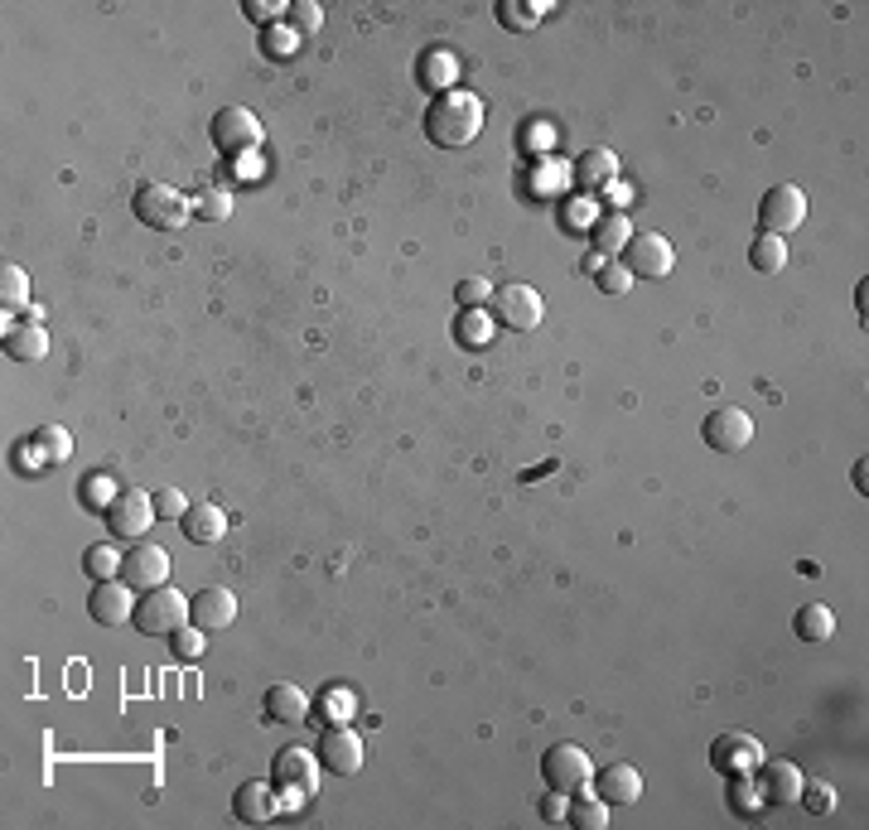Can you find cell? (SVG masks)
Here are the masks:
<instances>
[{"label":"cell","mask_w":869,"mask_h":830,"mask_svg":"<svg viewBox=\"0 0 869 830\" xmlns=\"http://www.w3.org/2000/svg\"><path fill=\"white\" fill-rule=\"evenodd\" d=\"M131 212H136V222H145V228L174 232V228H184V222H188L194 204H188L174 184H140L136 198H131Z\"/></svg>","instance_id":"4"},{"label":"cell","mask_w":869,"mask_h":830,"mask_svg":"<svg viewBox=\"0 0 869 830\" xmlns=\"http://www.w3.org/2000/svg\"><path fill=\"white\" fill-rule=\"evenodd\" d=\"M710 768L720 772V778H744V772H754L763 762V744L754 734H739V729H730V734H715L710 739Z\"/></svg>","instance_id":"11"},{"label":"cell","mask_w":869,"mask_h":830,"mask_svg":"<svg viewBox=\"0 0 869 830\" xmlns=\"http://www.w3.org/2000/svg\"><path fill=\"white\" fill-rule=\"evenodd\" d=\"M271 782L276 792H281V806H305L309 796L319 792V754H309V748H281V754L271 758Z\"/></svg>","instance_id":"2"},{"label":"cell","mask_w":869,"mask_h":830,"mask_svg":"<svg viewBox=\"0 0 869 830\" xmlns=\"http://www.w3.org/2000/svg\"><path fill=\"white\" fill-rule=\"evenodd\" d=\"M188 204H194V212H198L204 222H228V218H232V194H228V188H218V184L198 188Z\"/></svg>","instance_id":"31"},{"label":"cell","mask_w":869,"mask_h":830,"mask_svg":"<svg viewBox=\"0 0 869 830\" xmlns=\"http://www.w3.org/2000/svg\"><path fill=\"white\" fill-rule=\"evenodd\" d=\"M242 10H247V20H256V25H266V29L281 25V15H285V5H276V0H247Z\"/></svg>","instance_id":"42"},{"label":"cell","mask_w":869,"mask_h":830,"mask_svg":"<svg viewBox=\"0 0 869 830\" xmlns=\"http://www.w3.org/2000/svg\"><path fill=\"white\" fill-rule=\"evenodd\" d=\"M595 285L604 290V295H628L633 276H628V266H623V261H595Z\"/></svg>","instance_id":"37"},{"label":"cell","mask_w":869,"mask_h":830,"mask_svg":"<svg viewBox=\"0 0 869 830\" xmlns=\"http://www.w3.org/2000/svg\"><path fill=\"white\" fill-rule=\"evenodd\" d=\"M801 222H807V194H801L797 184H773L759 198V228L768 237H787Z\"/></svg>","instance_id":"9"},{"label":"cell","mask_w":869,"mask_h":830,"mask_svg":"<svg viewBox=\"0 0 869 830\" xmlns=\"http://www.w3.org/2000/svg\"><path fill=\"white\" fill-rule=\"evenodd\" d=\"M609 811H614V806L604 802V796H589L585 788L579 792H571V806H565V826H575V830H604L609 826Z\"/></svg>","instance_id":"23"},{"label":"cell","mask_w":869,"mask_h":830,"mask_svg":"<svg viewBox=\"0 0 869 830\" xmlns=\"http://www.w3.org/2000/svg\"><path fill=\"white\" fill-rule=\"evenodd\" d=\"M565 806H571V796L546 788V802H541V821H565Z\"/></svg>","instance_id":"43"},{"label":"cell","mask_w":869,"mask_h":830,"mask_svg":"<svg viewBox=\"0 0 869 830\" xmlns=\"http://www.w3.org/2000/svg\"><path fill=\"white\" fill-rule=\"evenodd\" d=\"M724 782H730V788H724V802H730L734 816H754L763 806L759 788H754V772H744V778H724Z\"/></svg>","instance_id":"32"},{"label":"cell","mask_w":869,"mask_h":830,"mask_svg":"<svg viewBox=\"0 0 869 830\" xmlns=\"http://www.w3.org/2000/svg\"><path fill=\"white\" fill-rule=\"evenodd\" d=\"M276 811H281V792H276V782H242L237 796H232V816L247 821V826H266Z\"/></svg>","instance_id":"19"},{"label":"cell","mask_w":869,"mask_h":830,"mask_svg":"<svg viewBox=\"0 0 869 830\" xmlns=\"http://www.w3.org/2000/svg\"><path fill=\"white\" fill-rule=\"evenodd\" d=\"M614 179H619V155H614V150H589V155H579L575 184H585V188H609Z\"/></svg>","instance_id":"24"},{"label":"cell","mask_w":869,"mask_h":830,"mask_svg":"<svg viewBox=\"0 0 869 830\" xmlns=\"http://www.w3.org/2000/svg\"><path fill=\"white\" fill-rule=\"evenodd\" d=\"M454 300H460L464 309H484V300H493V285H488L484 276H469L454 285Z\"/></svg>","instance_id":"40"},{"label":"cell","mask_w":869,"mask_h":830,"mask_svg":"<svg viewBox=\"0 0 869 830\" xmlns=\"http://www.w3.org/2000/svg\"><path fill=\"white\" fill-rule=\"evenodd\" d=\"M454 73H460V69H454L450 53H434L430 49L426 59H420V87H430V93H434V87H450Z\"/></svg>","instance_id":"35"},{"label":"cell","mask_w":869,"mask_h":830,"mask_svg":"<svg viewBox=\"0 0 869 830\" xmlns=\"http://www.w3.org/2000/svg\"><path fill=\"white\" fill-rule=\"evenodd\" d=\"M484 117H488V107L478 102L474 93H440L426 107V121H420V126H426L430 145H440V150H464V145L478 141Z\"/></svg>","instance_id":"1"},{"label":"cell","mask_w":869,"mask_h":830,"mask_svg":"<svg viewBox=\"0 0 869 830\" xmlns=\"http://www.w3.org/2000/svg\"><path fill=\"white\" fill-rule=\"evenodd\" d=\"M700 440H706L715 454H744V450H749V440H754V420L739 406H720L715 415H706Z\"/></svg>","instance_id":"12"},{"label":"cell","mask_w":869,"mask_h":830,"mask_svg":"<svg viewBox=\"0 0 869 830\" xmlns=\"http://www.w3.org/2000/svg\"><path fill=\"white\" fill-rule=\"evenodd\" d=\"M44 353H49L44 324H10L5 329V357H15V363H39Z\"/></svg>","instance_id":"22"},{"label":"cell","mask_w":869,"mask_h":830,"mask_svg":"<svg viewBox=\"0 0 869 830\" xmlns=\"http://www.w3.org/2000/svg\"><path fill=\"white\" fill-rule=\"evenodd\" d=\"M793 633L801 637V643H827V637L835 633V613L827 609V603H801L797 619H793Z\"/></svg>","instance_id":"25"},{"label":"cell","mask_w":869,"mask_h":830,"mask_svg":"<svg viewBox=\"0 0 869 830\" xmlns=\"http://www.w3.org/2000/svg\"><path fill=\"white\" fill-rule=\"evenodd\" d=\"M754 788H759L763 802H797L801 792V768L787 758H763L754 768Z\"/></svg>","instance_id":"17"},{"label":"cell","mask_w":869,"mask_h":830,"mask_svg":"<svg viewBox=\"0 0 869 830\" xmlns=\"http://www.w3.org/2000/svg\"><path fill=\"white\" fill-rule=\"evenodd\" d=\"M454 343L460 347H488L493 343V319H488L484 309H460V319H454Z\"/></svg>","instance_id":"28"},{"label":"cell","mask_w":869,"mask_h":830,"mask_svg":"<svg viewBox=\"0 0 869 830\" xmlns=\"http://www.w3.org/2000/svg\"><path fill=\"white\" fill-rule=\"evenodd\" d=\"M619 256L633 280H662V276H672V266H676V252L662 232H633Z\"/></svg>","instance_id":"7"},{"label":"cell","mask_w":869,"mask_h":830,"mask_svg":"<svg viewBox=\"0 0 869 830\" xmlns=\"http://www.w3.org/2000/svg\"><path fill=\"white\" fill-rule=\"evenodd\" d=\"M188 623V599L174 585H155V589H140L136 599V613H131V627L145 637H170L174 627Z\"/></svg>","instance_id":"3"},{"label":"cell","mask_w":869,"mask_h":830,"mask_svg":"<svg viewBox=\"0 0 869 830\" xmlns=\"http://www.w3.org/2000/svg\"><path fill=\"white\" fill-rule=\"evenodd\" d=\"M83 570H87V579H121V556H117V546L111 541H97V546H87L83 551Z\"/></svg>","instance_id":"30"},{"label":"cell","mask_w":869,"mask_h":830,"mask_svg":"<svg viewBox=\"0 0 869 830\" xmlns=\"http://www.w3.org/2000/svg\"><path fill=\"white\" fill-rule=\"evenodd\" d=\"M87 613H93L102 627H126L131 613H136L131 585H126V579H97L93 594H87Z\"/></svg>","instance_id":"15"},{"label":"cell","mask_w":869,"mask_h":830,"mask_svg":"<svg viewBox=\"0 0 869 830\" xmlns=\"http://www.w3.org/2000/svg\"><path fill=\"white\" fill-rule=\"evenodd\" d=\"M237 619V594L222 589V585H204L188 599V623L204 627V633H218V627H232Z\"/></svg>","instance_id":"16"},{"label":"cell","mask_w":869,"mask_h":830,"mask_svg":"<svg viewBox=\"0 0 869 830\" xmlns=\"http://www.w3.org/2000/svg\"><path fill=\"white\" fill-rule=\"evenodd\" d=\"M155 522V492L145 488H126V492H111L107 502V532L117 541H140Z\"/></svg>","instance_id":"6"},{"label":"cell","mask_w":869,"mask_h":830,"mask_svg":"<svg viewBox=\"0 0 869 830\" xmlns=\"http://www.w3.org/2000/svg\"><path fill=\"white\" fill-rule=\"evenodd\" d=\"M121 579L131 589H155V585H170V551L155 541H136L121 560Z\"/></svg>","instance_id":"14"},{"label":"cell","mask_w":869,"mask_h":830,"mask_svg":"<svg viewBox=\"0 0 869 830\" xmlns=\"http://www.w3.org/2000/svg\"><path fill=\"white\" fill-rule=\"evenodd\" d=\"M541 15H546L541 0H531V5H522V0H503V5H498V20H503L507 29H537Z\"/></svg>","instance_id":"36"},{"label":"cell","mask_w":869,"mask_h":830,"mask_svg":"<svg viewBox=\"0 0 869 830\" xmlns=\"http://www.w3.org/2000/svg\"><path fill=\"white\" fill-rule=\"evenodd\" d=\"M628 237H633V232H628V218H623V212H609V218L595 222V246H599L604 261H609V256H619L623 246H628Z\"/></svg>","instance_id":"29"},{"label":"cell","mask_w":869,"mask_h":830,"mask_svg":"<svg viewBox=\"0 0 869 830\" xmlns=\"http://www.w3.org/2000/svg\"><path fill=\"white\" fill-rule=\"evenodd\" d=\"M188 512V498L180 488H160L155 492V517H184Z\"/></svg>","instance_id":"41"},{"label":"cell","mask_w":869,"mask_h":830,"mask_svg":"<svg viewBox=\"0 0 869 830\" xmlns=\"http://www.w3.org/2000/svg\"><path fill=\"white\" fill-rule=\"evenodd\" d=\"M276 29H281V25H271V29H266V35H261V49L271 53V59H281V53H290V49H295V39H290V35H276Z\"/></svg>","instance_id":"44"},{"label":"cell","mask_w":869,"mask_h":830,"mask_svg":"<svg viewBox=\"0 0 869 830\" xmlns=\"http://www.w3.org/2000/svg\"><path fill=\"white\" fill-rule=\"evenodd\" d=\"M180 526H184V536L194 546H213V541L228 536V512H222L218 502H188V512L180 517Z\"/></svg>","instance_id":"21"},{"label":"cell","mask_w":869,"mask_h":830,"mask_svg":"<svg viewBox=\"0 0 869 830\" xmlns=\"http://www.w3.org/2000/svg\"><path fill=\"white\" fill-rule=\"evenodd\" d=\"M595 792L604 796L609 806H633L642 796V772L633 762H609V768L595 772Z\"/></svg>","instance_id":"20"},{"label":"cell","mask_w":869,"mask_h":830,"mask_svg":"<svg viewBox=\"0 0 869 830\" xmlns=\"http://www.w3.org/2000/svg\"><path fill=\"white\" fill-rule=\"evenodd\" d=\"M208 141L218 145L222 160H242V155H252L256 145H261V121H256L247 107H222V111H213Z\"/></svg>","instance_id":"5"},{"label":"cell","mask_w":869,"mask_h":830,"mask_svg":"<svg viewBox=\"0 0 869 830\" xmlns=\"http://www.w3.org/2000/svg\"><path fill=\"white\" fill-rule=\"evenodd\" d=\"M493 319L503 324V329H512V333H531L541 324V314H546V300H541V290H531V285H503V290H493Z\"/></svg>","instance_id":"8"},{"label":"cell","mask_w":869,"mask_h":830,"mask_svg":"<svg viewBox=\"0 0 869 830\" xmlns=\"http://www.w3.org/2000/svg\"><path fill=\"white\" fill-rule=\"evenodd\" d=\"M29 450H35L44 464L59 468V464H69V459H73V435L63 430V425H39L35 440H29Z\"/></svg>","instance_id":"26"},{"label":"cell","mask_w":869,"mask_h":830,"mask_svg":"<svg viewBox=\"0 0 869 830\" xmlns=\"http://www.w3.org/2000/svg\"><path fill=\"white\" fill-rule=\"evenodd\" d=\"M749 266L759 276H778L787 266V237H768V232H759V237L749 242Z\"/></svg>","instance_id":"27"},{"label":"cell","mask_w":869,"mask_h":830,"mask_svg":"<svg viewBox=\"0 0 869 830\" xmlns=\"http://www.w3.org/2000/svg\"><path fill=\"white\" fill-rule=\"evenodd\" d=\"M797 802L807 806L811 816H831L835 811V792L827 788V782H801V792H797Z\"/></svg>","instance_id":"39"},{"label":"cell","mask_w":869,"mask_h":830,"mask_svg":"<svg viewBox=\"0 0 869 830\" xmlns=\"http://www.w3.org/2000/svg\"><path fill=\"white\" fill-rule=\"evenodd\" d=\"M0 300H5V309H29V276L10 261L0 271Z\"/></svg>","instance_id":"34"},{"label":"cell","mask_w":869,"mask_h":830,"mask_svg":"<svg viewBox=\"0 0 869 830\" xmlns=\"http://www.w3.org/2000/svg\"><path fill=\"white\" fill-rule=\"evenodd\" d=\"M170 647H174V657H184V661H198L204 657V627H194V623H184V627H174L170 633Z\"/></svg>","instance_id":"38"},{"label":"cell","mask_w":869,"mask_h":830,"mask_svg":"<svg viewBox=\"0 0 869 830\" xmlns=\"http://www.w3.org/2000/svg\"><path fill=\"white\" fill-rule=\"evenodd\" d=\"M319 25H325V10H319L315 0H295V5H285V29H290L295 39L315 35Z\"/></svg>","instance_id":"33"},{"label":"cell","mask_w":869,"mask_h":830,"mask_svg":"<svg viewBox=\"0 0 869 830\" xmlns=\"http://www.w3.org/2000/svg\"><path fill=\"white\" fill-rule=\"evenodd\" d=\"M319 768L333 772V778H353V772L363 768V739H358V729L329 724L325 734H319Z\"/></svg>","instance_id":"13"},{"label":"cell","mask_w":869,"mask_h":830,"mask_svg":"<svg viewBox=\"0 0 869 830\" xmlns=\"http://www.w3.org/2000/svg\"><path fill=\"white\" fill-rule=\"evenodd\" d=\"M261 710H266V720H271V724H305L309 710H315V700L305 695V686L281 681V686H266Z\"/></svg>","instance_id":"18"},{"label":"cell","mask_w":869,"mask_h":830,"mask_svg":"<svg viewBox=\"0 0 869 830\" xmlns=\"http://www.w3.org/2000/svg\"><path fill=\"white\" fill-rule=\"evenodd\" d=\"M589 754L579 744H551L546 748V758H541V778H546V788L551 792H579V788H589Z\"/></svg>","instance_id":"10"}]
</instances>
